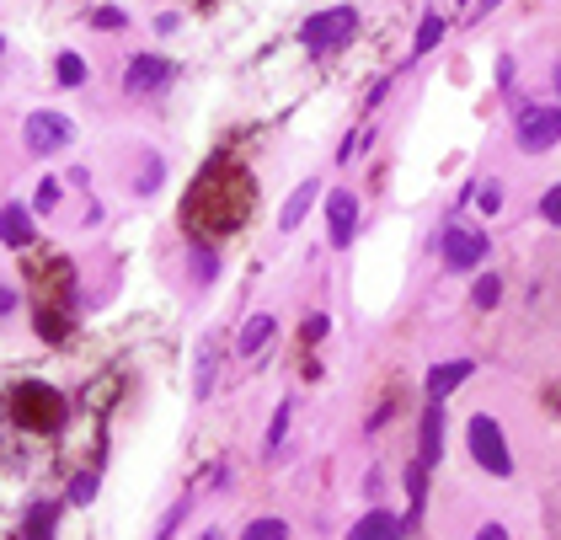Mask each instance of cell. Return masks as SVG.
Segmentation results:
<instances>
[{
  "instance_id": "27",
  "label": "cell",
  "mask_w": 561,
  "mask_h": 540,
  "mask_svg": "<svg viewBox=\"0 0 561 540\" xmlns=\"http://www.w3.org/2000/svg\"><path fill=\"white\" fill-rule=\"evenodd\" d=\"M284 434H289V401L278 407V418H273V428H268V450H278V444H284Z\"/></svg>"
},
{
  "instance_id": "3",
  "label": "cell",
  "mask_w": 561,
  "mask_h": 540,
  "mask_svg": "<svg viewBox=\"0 0 561 540\" xmlns=\"http://www.w3.org/2000/svg\"><path fill=\"white\" fill-rule=\"evenodd\" d=\"M465 439H471V455H476V466L487 476H508L513 471V455H508V439H503V428H497V418L476 412L471 428H465Z\"/></svg>"
},
{
  "instance_id": "9",
  "label": "cell",
  "mask_w": 561,
  "mask_h": 540,
  "mask_svg": "<svg viewBox=\"0 0 561 540\" xmlns=\"http://www.w3.org/2000/svg\"><path fill=\"white\" fill-rule=\"evenodd\" d=\"M171 75H177V70H171L166 59H155V54H139V59H129V75H123V86H129L134 97H139V91H161V86L171 81Z\"/></svg>"
},
{
  "instance_id": "25",
  "label": "cell",
  "mask_w": 561,
  "mask_h": 540,
  "mask_svg": "<svg viewBox=\"0 0 561 540\" xmlns=\"http://www.w3.org/2000/svg\"><path fill=\"white\" fill-rule=\"evenodd\" d=\"M91 498H97V471L75 476V487H70V503H91Z\"/></svg>"
},
{
  "instance_id": "23",
  "label": "cell",
  "mask_w": 561,
  "mask_h": 540,
  "mask_svg": "<svg viewBox=\"0 0 561 540\" xmlns=\"http://www.w3.org/2000/svg\"><path fill=\"white\" fill-rule=\"evenodd\" d=\"M476 198H481V204H476L481 214H497V209H503V182H481Z\"/></svg>"
},
{
  "instance_id": "35",
  "label": "cell",
  "mask_w": 561,
  "mask_h": 540,
  "mask_svg": "<svg viewBox=\"0 0 561 540\" xmlns=\"http://www.w3.org/2000/svg\"><path fill=\"white\" fill-rule=\"evenodd\" d=\"M0 54H6V38H0Z\"/></svg>"
},
{
  "instance_id": "19",
  "label": "cell",
  "mask_w": 561,
  "mask_h": 540,
  "mask_svg": "<svg viewBox=\"0 0 561 540\" xmlns=\"http://www.w3.org/2000/svg\"><path fill=\"white\" fill-rule=\"evenodd\" d=\"M49 530H54V503H38L33 519H27V540H49Z\"/></svg>"
},
{
  "instance_id": "22",
  "label": "cell",
  "mask_w": 561,
  "mask_h": 540,
  "mask_svg": "<svg viewBox=\"0 0 561 540\" xmlns=\"http://www.w3.org/2000/svg\"><path fill=\"white\" fill-rule=\"evenodd\" d=\"M214 268H220V257L209 246H193V279H214Z\"/></svg>"
},
{
  "instance_id": "24",
  "label": "cell",
  "mask_w": 561,
  "mask_h": 540,
  "mask_svg": "<svg viewBox=\"0 0 561 540\" xmlns=\"http://www.w3.org/2000/svg\"><path fill=\"white\" fill-rule=\"evenodd\" d=\"M59 198H65V188H59L54 177H43V182H38V209H43V214H54Z\"/></svg>"
},
{
  "instance_id": "34",
  "label": "cell",
  "mask_w": 561,
  "mask_h": 540,
  "mask_svg": "<svg viewBox=\"0 0 561 540\" xmlns=\"http://www.w3.org/2000/svg\"><path fill=\"white\" fill-rule=\"evenodd\" d=\"M556 91H561V65H556Z\"/></svg>"
},
{
  "instance_id": "17",
  "label": "cell",
  "mask_w": 561,
  "mask_h": 540,
  "mask_svg": "<svg viewBox=\"0 0 561 540\" xmlns=\"http://www.w3.org/2000/svg\"><path fill=\"white\" fill-rule=\"evenodd\" d=\"M241 540H289V524L284 519H252Z\"/></svg>"
},
{
  "instance_id": "2",
  "label": "cell",
  "mask_w": 561,
  "mask_h": 540,
  "mask_svg": "<svg viewBox=\"0 0 561 540\" xmlns=\"http://www.w3.org/2000/svg\"><path fill=\"white\" fill-rule=\"evenodd\" d=\"M353 33H358V11L353 6H332V11H316V17L300 27V43L310 54H326V49L353 43Z\"/></svg>"
},
{
  "instance_id": "32",
  "label": "cell",
  "mask_w": 561,
  "mask_h": 540,
  "mask_svg": "<svg viewBox=\"0 0 561 540\" xmlns=\"http://www.w3.org/2000/svg\"><path fill=\"white\" fill-rule=\"evenodd\" d=\"M11 305H17V295H0V316H6V311H11Z\"/></svg>"
},
{
  "instance_id": "31",
  "label": "cell",
  "mask_w": 561,
  "mask_h": 540,
  "mask_svg": "<svg viewBox=\"0 0 561 540\" xmlns=\"http://www.w3.org/2000/svg\"><path fill=\"white\" fill-rule=\"evenodd\" d=\"M97 27H123V11H113V6L97 11Z\"/></svg>"
},
{
  "instance_id": "14",
  "label": "cell",
  "mask_w": 561,
  "mask_h": 540,
  "mask_svg": "<svg viewBox=\"0 0 561 540\" xmlns=\"http://www.w3.org/2000/svg\"><path fill=\"white\" fill-rule=\"evenodd\" d=\"M316 198H321V182H316V177H310V182H300V188L289 193V204L278 209V225H284V230H294V225L305 220V209L316 204Z\"/></svg>"
},
{
  "instance_id": "29",
  "label": "cell",
  "mask_w": 561,
  "mask_h": 540,
  "mask_svg": "<svg viewBox=\"0 0 561 540\" xmlns=\"http://www.w3.org/2000/svg\"><path fill=\"white\" fill-rule=\"evenodd\" d=\"M305 337H310V343H316V337H326V316H310V321H305Z\"/></svg>"
},
{
  "instance_id": "1",
  "label": "cell",
  "mask_w": 561,
  "mask_h": 540,
  "mask_svg": "<svg viewBox=\"0 0 561 540\" xmlns=\"http://www.w3.org/2000/svg\"><path fill=\"white\" fill-rule=\"evenodd\" d=\"M246 204H252V182L236 166H209L193 198H187V225L204 230V236H225L246 220Z\"/></svg>"
},
{
  "instance_id": "26",
  "label": "cell",
  "mask_w": 561,
  "mask_h": 540,
  "mask_svg": "<svg viewBox=\"0 0 561 540\" xmlns=\"http://www.w3.org/2000/svg\"><path fill=\"white\" fill-rule=\"evenodd\" d=\"M540 214H545V225H561V182L540 198Z\"/></svg>"
},
{
  "instance_id": "21",
  "label": "cell",
  "mask_w": 561,
  "mask_h": 540,
  "mask_svg": "<svg viewBox=\"0 0 561 540\" xmlns=\"http://www.w3.org/2000/svg\"><path fill=\"white\" fill-rule=\"evenodd\" d=\"M198 396H209L214 391V343H204V353H198V385H193Z\"/></svg>"
},
{
  "instance_id": "13",
  "label": "cell",
  "mask_w": 561,
  "mask_h": 540,
  "mask_svg": "<svg viewBox=\"0 0 561 540\" xmlns=\"http://www.w3.org/2000/svg\"><path fill=\"white\" fill-rule=\"evenodd\" d=\"M0 241H6V246H33V220H27L22 204L0 209Z\"/></svg>"
},
{
  "instance_id": "12",
  "label": "cell",
  "mask_w": 561,
  "mask_h": 540,
  "mask_svg": "<svg viewBox=\"0 0 561 540\" xmlns=\"http://www.w3.org/2000/svg\"><path fill=\"white\" fill-rule=\"evenodd\" d=\"M439 455H444V401H428V412H423V466L433 471Z\"/></svg>"
},
{
  "instance_id": "20",
  "label": "cell",
  "mask_w": 561,
  "mask_h": 540,
  "mask_svg": "<svg viewBox=\"0 0 561 540\" xmlns=\"http://www.w3.org/2000/svg\"><path fill=\"white\" fill-rule=\"evenodd\" d=\"M86 81V59L81 54H59V86H81Z\"/></svg>"
},
{
  "instance_id": "33",
  "label": "cell",
  "mask_w": 561,
  "mask_h": 540,
  "mask_svg": "<svg viewBox=\"0 0 561 540\" xmlns=\"http://www.w3.org/2000/svg\"><path fill=\"white\" fill-rule=\"evenodd\" d=\"M497 6V0H481V6H476V17H487V11Z\"/></svg>"
},
{
  "instance_id": "28",
  "label": "cell",
  "mask_w": 561,
  "mask_h": 540,
  "mask_svg": "<svg viewBox=\"0 0 561 540\" xmlns=\"http://www.w3.org/2000/svg\"><path fill=\"white\" fill-rule=\"evenodd\" d=\"M161 177H166V166H161V161H150V172H145V177H139V193L161 188Z\"/></svg>"
},
{
  "instance_id": "6",
  "label": "cell",
  "mask_w": 561,
  "mask_h": 540,
  "mask_svg": "<svg viewBox=\"0 0 561 540\" xmlns=\"http://www.w3.org/2000/svg\"><path fill=\"white\" fill-rule=\"evenodd\" d=\"M22 140H27L33 156H54V150L70 145V118L65 113H33L27 129H22Z\"/></svg>"
},
{
  "instance_id": "16",
  "label": "cell",
  "mask_w": 561,
  "mask_h": 540,
  "mask_svg": "<svg viewBox=\"0 0 561 540\" xmlns=\"http://www.w3.org/2000/svg\"><path fill=\"white\" fill-rule=\"evenodd\" d=\"M439 38H444V17H423V27H417V43H412V59H423L428 49H439Z\"/></svg>"
},
{
  "instance_id": "5",
  "label": "cell",
  "mask_w": 561,
  "mask_h": 540,
  "mask_svg": "<svg viewBox=\"0 0 561 540\" xmlns=\"http://www.w3.org/2000/svg\"><path fill=\"white\" fill-rule=\"evenodd\" d=\"M551 145H561V107H524L519 113V150L540 156Z\"/></svg>"
},
{
  "instance_id": "10",
  "label": "cell",
  "mask_w": 561,
  "mask_h": 540,
  "mask_svg": "<svg viewBox=\"0 0 561 540\" xmlns=\"http://www.w3.org/2000/svg\"><path fill=\"white\" fill-rule=\"evenodd\" d=\"M401 535H407V519H396L391 508H369L348 530V540H401Z\"/></svg>"
},
{
  "instance_id": "11",
  "label": "cell",
  "mask_w": 561,
  "mask_h": 540,
  "mask_svg": "<svg viewBox=\"0 0 561 540\" xmlns=\"http://www.w3.org/2000/svg\"><path fill=\"white\" fill-rule=\"evenodd\" d=\"M471 375H476L471 359H449V364H439V369H428V401H444L449 391H460Z\"/></svg>"
},
{
  "instance_id": "7",
  "label": "cell",
  "mask_w": 561,
  "mask_h": 540,
  "mask_svg": "<svg viewBox=\"0 0 561 540\" xmlns=\"http://www.w3.org/2000/svg\"><path fill=\"white\" fill-rule=\"evenodd\" d=\"M487 252H492V241L481 236V230H465V225H449V230H444V262H449L455 273L476 268Z\"/></svg>"
},
{
  "instance_id": "8",
  "label": "cell",
  "mask_w": 561,
  "mask_h": 540,
  "mask_svg": "<svg viewBox=\"0 0 561 540\" xmlns=\"http://www.w3.org/2000/svg\"><path fill=\"white\" fill-rule=\"evenodd\" d=\"M326 230H332V246H353V230H358V198L348 188H337L326 198Z\"/></svg>"
},
{
  "instance_id": "30",
  "label": "cell",
  "mask_w": 561,
  "mask_h": 540,
  "mask_svg": "<svg viewBox=\"0 0 561 540\" xmlns=\"http://www.w3.org/2000/svg\"><path fill=\"white\" fill-rule=\"evenodd\" d=\"M476 540H508V530H503V524H481Z\"/></svg>"
},
{
  "instance_id": "4",
  "label": "cell",
  "mask_w": 561,
  "mask_h": 540,
  "mask_svg": "<svg viewBox=\"0 0 561 540\" xmlns=\"http://www.w3.org/2000/svg\"><path fill=\"white\" fill-rule=\"evenodd\" d=\"M11 407H17V418L27 428H59V418H65V401L54 396V385H17V396H11Z\"/></svg>"
},
{
  "instance_id": "18",
  "label": "cell",
  "mask_w": 561,
  "mask_h": 540,
  "mask_svg": "<svg viewBox=\"0 0 561 540\" xmlns=\"http://www.w3.org/2000/svg\"><path fill=\"white\" fill-rule=\"evenodd\" d=\"M471 300L481 305V311H492V305L503 300V279H497V273H481V279H476V295H471Z\"/></svg>"
},
{
  "instance_id": "15",
  "label": "cell",
  "mask_w": 561,
  "mask_h": 540,
  "mask_svg": "<svg viewBox=\"0 0 561 540\" xmlns=\"http://www.w3.org/2000/svg\"><path fill=\"white\" fill-rule=\"evenodd\" d=\"M273 332H278V321H273V316H252V321H246V327H241L236 348L246 353V359H252V353H262V343H268Z\"/></svg>"
}]
</instances>
